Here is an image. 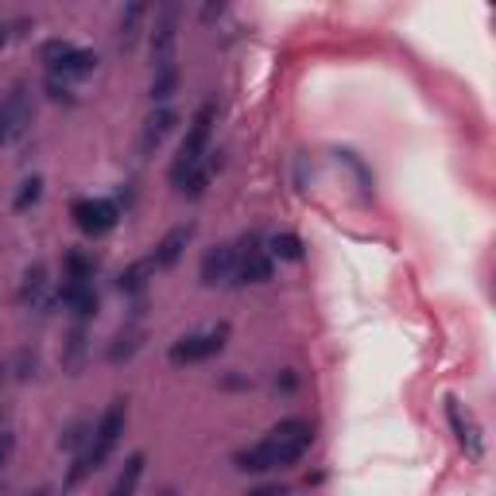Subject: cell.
Instances as JSON below:
<instances>
[{
	"label": "cell",
	"mask_w": 496,
	"mask_h": 496,
	"mask_svg": "<svg viewBox=\"0 0 496 496\" xmlns=\"http://www.w3.org/2000/svg\"><path fill=\"white\" fill-rule=\"evenodd\" d=\"M315 442V430L307 419H283L280 427H271V435L256 446H248L237 454V469L244 473H268V469H283L295 465Z\"/></svg>",
	"instance_id": "obj_1"
},
{
	"label": "cell",
	"mask_w": 496,
	"mask_h": 496,
	"mask_svg": "<svg viewBox=\"0 0 496 496\" xmlns=\"http://www.w3.org/2000/svg\"><path fill=\"white\" fill-rule=\"evenodd\" d=\"M124 419H128V408H124V400H116L113 408L97 419V427H94V442L86 446V454H78V462L70 465L67 485H78V481H86L89 473H97V469L106 465V458L116 450V442H121V435H124Z\"/></svg>",
	"instance_id": "obj_2"
},
{
	"label": "cell",
	"mask_w": 496,
	"mask_h": 496,
	"mask_svg": "<svg viewBox=\"0 0 496 496\" xmlns=\"http://www.w3.org/2000/svg\"><path fill=\"white\" fill-rule=\"evenodd\" d=\"M214 121H217V106H214V101H206V106L194 113V121H190V128H187V140L179 143V155H175V163H171V182H175L179 190H182V182H187V179L202 167L206 148H210Z\"/></svg>",
	"instance_id": "obj_3"
},
{
	"label": "cell",
	"mask_w": 496,
	"mask_h": 496,
	"mask_svg": "<svg viewBox=\"0 0 496 496\" xmlns=\"http://www.w3.org/2000/svg\"><path fill=\"white\" fill-rule=\"evenodd\" d=\"M43 62H47V78H59V82H74V78H86L94 74L97 67V55L94 51H82V47H70V43H47L43 47Z\"/></svg>",
	"instance_id": "obj_4"
},
{
	"label": "cell",
	"mask_w": 496,
	"mask_h": 496,
	"mask_svg": "<svg viewBox=\"0 0 496 496\" xmlns=\"http://www.w3.org/2000/svg\"><path fill=\"white\" fill-rule=\"evenodd\" d=\"M175 39H179V5L167 0V5L155 8V23H152V67H155V74L175 67Z\"/></svg>",
	"instance_id": "obj_5"
},
{
	"label": "cell",
	"mask_w": 496,
	"mask_h": 496,
	"mask_svg": "<svg viewBox=\"0 0 496 496\" xmlns=\"http://www.w3.org/2000/svg\"><path fill=\"white\" fill-rule=\"evenodd\" d=\"M225 342H229V326L221 322V326H210V330H202V334L179 337L167 357H171V364H198V361L217 357L221 349H225Z\"/></svg>",
	"instance_id": "obj_6"
},
{
	"label": "cell",
	"mask_w": 496,
	"mask_h": 496,
	"mask_svg": "<svg viewBox=\"0 0 496 496\" xmlns=\"http://www.w3.org/2000/svg\"><path fill=\"white\" fill-rule=\"evenodd\" d=\"M446 419H450V430L458 438V446L465 450V458L481 462L485 458V435H481V423L469 415V408H462V400H446Z\"/></svg>",
	"instance_id": "obj_7"
},
{
	"label": "cell",
	"mask_w": 496,
	"mask_h": 496,
	"mask_svg": "<svg viewBox=\"0 0 496 496\" xmlns=\"http://www.w3.org/2000/svg\"><path fill=\"white\" fill-rule=\"evenodd\" d=\"M74 225L86 233V237H101V233H109L116 225V217H121V210H116V202L109 198H82L74 202Z\"/></svg>",
	"instance_id": "obj_8"
},
{
	"label": "cell",
	"mask_w": 496,
	"mask_h": 496,
	"mask_svg": "<svg viewBox=\"0 0 496 496\" xmlns=\"http://www.w3.org/2000/svg\"><path fill=\"white\" fill-rule=\"evenodd\" d=\"M271 256L260 248V237L256 233H248V237L241 241V248H237V276H241V283H268L271 280Z\"/></svg>",
	"instance_id": "obj_9"
},
{
	"label": "cell",
	"mask_w": 496,
	"mask_h": 496,
	"mask_svg": "<svg viewBox=\"0 0 496 496\" xmlns=\"http://www.w3.org/2000/svg\"><path fill=\"white\" fill-rule=\"evenodd\" d=\"M194 233H198V225H194V221L167 229L163 237H160V244H155V253H152V264H155V268H175L179 256L187 253V244L194 241Z\"/></svg>",
	"instance_id": "obj_10"
},
{
	"label": "cell",
	"mask_w": 496,
	"mask_h": 496,
	"mask_svg": "<svg viewBox=\"0 0 496 496\" xmlns=\"http://www.w3.org/2000/svg\"><path fill=\"white\" fill-rule=\"evenodd\" d=\"M233 276H237V248H233V244L210 248L206 260H202V283L217 287V283H229Z\"/></svg>",
	"instance_id": "obj_11"
},
{
	"label": "cell",
	"mask_w": 496,
	"mask_h": 496,
	"mask_svg": "<svg viewBox=\"0 0 496 496\" xmlns=\"http://www.w3.org/2000/svg\"><path fill=\"white\" fill-rule=\"evenodd\" d=\"M175 124H179V113H175L171 106H160V109H155V113L148 116V124H143V140H140V148L152 155L155 148H160V140H163L167 133H171Z\"/></svg>",
	"instance_id": "obj_12"
},
{
	"label": "cell",
	"mask_w": 496,
	"mask_h": 496,
	"mask_svg": "<svg viewBox=\"0 0 496 496\" xmlns=\"http://www.w3.org/2000/svg\"><path fill=\"white\" fill-rule=\"evenodd\" d=\"M152 271H155V264H152V256H143V260H136V264H128L124 271H121V280H116V287H121L124 295H140L143 287H148V280H152Z\"/></svg>",
	"instance_id": "obj_13"
},
{
	"label": "cell",
	"mask_w": 496,
	"mask_h": 496,
	"mask_svg": "<svg viewBox=\"0 0 496 496\" xmlns=\"http://www.w3.org/2000/svg\"><path fill=\"white\" fill-rule=\"evenodd\" d=\"M140 477H143V454H133V458L124 462L121 477L113 481L109 496H136V485H140Z\"/></svg>",
	"instance_id": "obj_14"
},
{
	"label": "cell",
	"mask_w": 496,
	"mask_h": 496,
	"mask_svg": "<svg viewBox=\"0 0 496 496\" xmlns=\"http://www.w3.org/2000/svg\"><path fill=\"white\" fill-rule=\"evenodd\" d=\"M143 16H148V8L140 5H128L124 8V16H121V35H116V43H121V51H133L136 47V35H140V23H143Z\"/></svg>",
	"instance_id": "obj_15"
},
{
	"label": "cell",
	"mask_w": 496,
	"mask_h": 496,
	"mask_svg": "<svg viewBox=\"0 0 496 496\" xmlns=\"http://www.w3.org/2000/svg\"><path fill=\"white\" fill-rule=\"evenodd\" d=\"M43 287H47V264H32L23 271V283H20V303L35 307L39 299H43Z\"/></svg>",
	"instance_id": "obj_16"
},
{
	"label": "cell",
	"mask_w": 496,
	"mask_h": 496,
	"mask_svg": "<svg viewBox=\"0 0 496 496\" xmlns=\"http://www.w3.org/2000/svg\"><path fill=\"white\" fill-rule=\"evenodd\" d=\"M140 342H143V330H140V322L133 318L124 326L121 334L113 337V349H109V361H121V357H133L136 349H140Z\"/></svg>",
	"instance_id": "obj_17"
},
{
	"label": "cell",
	"mask_w": 496,
	"mask_h": 496,
	"mask_svg": "<svg viewBox=\"0 0 496 496\" xmlns=\"http://www.w3.org/2000/svg\"><path fill=\"white\" fill-rule=\"evenodd\" d=\"M67 280L89 283L94 280V260H89L86 253H67Z\"/></svg>",
	"instance_id": "obj_18"
},
{
	"label": "cell",
	"mask_w": 496,
	"mask_h": 496,
	"mask_svg": "<svg viewBox=\"0 0 496 496\" xmlns=\"http://www.w3.org/2000/svg\"><path fill=\"white\" fill-rule=\"evenodd\" d=\"M175 89H179V70L175 67L171 70H160V74H155V82H152V101H155V106H163Z\"/></svg>",
	"instance_id": "obj_19"
},
{
	"label": "cell",
	"mask_w": 496,
	"mask_h": 496,
	"mask_svg": "<svg viewBox=\"0 0 496 496\" xmlns=\"http://www.w3.org/2000/svg\"><path fill=\"white\" fill-rule=\"evenodd\" d=\"M271 256H280V260H303V241H299L295 233H280V237H271Z\"/></svg>",
	"instance_id": "obj_20"
},
{
	"label": "cell",
	"mask_w": 496,
	"mask_h": 496,
	"mask_svg": "<svg viewBox=\"0 0 496 496\" xmlns=\"http://www.w3.org/2000/svg\"><path fill=\"white\" fill-rule=\"evenodd\" d=\"M39 194H43V179L32 175V179L20 187V194H16V210H28V206H35Z\"/></svg>",
	"instance_id": "obj_21"
},
{
	"label": "cell",
	"mask_w": 496,
	"mask_h": 496,
	"mask_svg": "<svg viewBox=\"0 0 496 496\" xmlns=\"http://www.w3.org/2000/svg\"><path fill=\"white\" fill-rule=\"evenodd\" d=\"M244 496H287V489H283V485H260V489L244 492Z\"/></svg>",
	"instance_id": "obj_22"
},
{
	"label": "cell",
	"mask_w": 496,
	"mask_h": 496,
	"mask_svg": "<svg viewBox=\"0 0 496 496\" xmlns=\"http://www.w3.org/2000/svg\"><path fill=\"white\" fill-rule=\"evenodd\" d=\"M12 446H16V438L12 435H0V465L8 462V454H12Z\"/></svg>",
	"instance_id": "obj_23"
},
{
	"label": "cell",
	"mask_w": 496,
	"mask_h": 496,
	"mask_svg": "<svg viewBox=\"0 0 496 496\" xmlns=\"http://www.w3.org/2000/svg\"><path fill=\"white\" fill-rule=\"evenodd\" d=\"M5 140H12V124H8L5 106H0V143H5Z\"/></svg>",
	"instance_id": "obj_24"
},
{
	"label": "cell",
	"mask_w": 496,
	"mask_h": 496,
	"mask_svg": "<svg viewBox=\"0 0 496 496\" xmlns=\"http://www.w3.org/2000/svg\"><path fill=\"white\" fill-rule=\"evenodd\" d=\"M276 384H283V391H291L299 381H295V372H283V381H276Z\"/></svg>",
	"instance_id": "obj_25"
},
{
	"label": "cell",
	"mask_w": 496,
	"mask_h": 496,
	"mask_svg": "<svg viewBox=\"0 0 496 496\" xmlns=\"http://www.w3.org/2000/svg\"><path fill=\"white\" fill-rule=\"evenodd\" d=\"M32 496H51V489H35V492H32Z\"/></svg>",
	"instance_id": "obj_26"
}]
</instances>
